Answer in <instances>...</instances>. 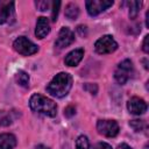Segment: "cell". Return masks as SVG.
Instances as JSON below:
<instances>
[{
    "instance_id": "cell-8",
    "label": "cell",
    "mask_w": 149,
    "mask_h": 149,
    "mask_svg": "<svg viewBox=\"0 0 149 149\" xmlns=\"http://www.w3.org/2000/svg\"><path fill=\"white\" fill-rule=\"evenodd\" d=\"M73 41H74L73 31L68 27H63L58 33V37L56 40V47L62 49V48H65V47L70 45Z\"/></svg>"
},
{
    "instance_id": "cell-28",
    "label": "cell",
    "mask_w": 149,
    "mask_h": 149,
    "mask_svg": "<svg viewBox=\"0 0 149 149\" xmlns=\"http://www.w3.org/2000/svg\"><path fill=\"white\" fill-rule=\"evenodd\" d=\"M146 24L149 28V12H147V14H146Z\"/></svg>"
},
{
    "instance_id": "cell-11",
    "label": "cell",
    "mask_w": 149,
    "mask_h": 149,
    "mask_svg": "<svg viewBox=\"0 0 149 149\" xmlns=\"http://www.w3.org/2000/svg\"><path fill=\"white\" fill-rule=\"evenodd\" d=\"M50 33V24L47 17L40 16L36 22V28H35V35L38 38H44L48 34Z\"/></svg>"
},
{
    "instance_id": "cell-18",
    "label": "cell",
    "mask_w": 149,
    "mask_h": 149,
    "mask_svg": "<svg viewBox=\"0 0 149 149\" xmlns=\"http://www.w3.org/2000/svg\"><path fill=\"white\" fill-rule=\"evenodd\" d=\"M13 122L12 118V112H6V111H0V126H9Z\"/></svg>"
},
{
    "instance_id": "cell-20",
    "label": "cell",
    "mask_w": 149,
    "mask_h": 149,
    "mask_svg": "<svg viewBox=\"0 0 149 149\" xmlns=\"http://www.w3.org/2000/svg\"><path fill=\"white\" fill-rule=\"evenodd\" d=\"M51 6H52V21H56L57 20V15H58V9H59V6H61V2L59 1H54L51 2Z\"/></svg>"
},
{
    "instance_id": "cell-5",
    "label": "cell",
    "mask_w": 149,
    "mask_h": 149,
    "mask_svg": "<svg viewBox=\"0 0 149 149\" xmlns=\"http://www.w3.org/2000/svg\"><path fill=\"white\" fill-rule=\"evenodd\" d=\"M132 74H133V63L129 59H125L118 65L114 72V78L119 84L122 85L126 84V81L132 77Z\"/></svg>"
},
{
    "instance_id": "cell-1",
    "label": "cell",
    "mask_w": 149,
    "mask_h": 149,
    "mask_svg": "<svg viewBox=\"0 0 149 149\" xmlns=\"http://www.w3.org/2000/svg\"><path fill=\"white\" fill-rule=\"evenodd\" d=\"M72 86V78L66 72H59L56 74L47 86L48 93L56 98L65 97Z\"/></svg>"
},
{
    "instance_id": "cell-27",
    "label": "cell",
    "mask_w": 149,
    "mask_h": 149,
    "mask_svg": "<svg viewBox=\"0 0 149 149\" xmlns=\"http://www.w3.org/2000/svg\"><path fill=\"white\" fill-rule=\"evenodd\" d=\"M116 149H132L128 144H126V143H121V144H119L118 146V148Z\"/></svg>"
},
{
    "instance_id": "cell-21",
    "label": "cell",
    "mask_w": 149,
    "mask_h": 149,
    "mask_svg": "<svg viewBox=\"0 0 149 149\" xmlns=\"http://www.w3.org/2000/svg\"><path fill=\"white\" fill-rule=\"evenodd\" d=\"M35 5H36L38 10H47L50 6V2L49 1H36Z\"/></svg>"
},
{
    "instance_id": "cell-16",
    "label": "cell",
    "mask_w": 149,
    "mask_h": 149,
    "mask_svg": "<svg viewBox=\"0 0 149 149\" xmlns=\"http://www.w3.org/2000/svg\"><path fill=\"white\" fill-rule=\"evenodd\" d=\"M127 3L129 6V17L135 19L136 15L139 14V10H140L141 6H142V2L141 1H129Z\"/></svg>"
},
{
    "instance_id": "cell-23",
    "label": "cell",
    "mask_w": 149,
    "mask_h": 149,
    "mask_svg": "<svg viewBox=\"0 0 149 149\" xmlns=\"http://www.w3.org/2000/svg\"><path fill=\"white\" fill-rule=\"evenodd\" d=\"M74 113H76V108H74L73 106H69V107H66V108H65V112H64L65 116H68V118L74 115Z\"/></svg>"
},
{
    "instance_id": "cell-22",
    "label": "cell",
    "mask_w": 149,
    "mask_h": 149,
    "mask_svg": "<svg viewBox=\"0 0 149 149\" xmlns=\"http://www.w3.org/2000/svg\"><path fill=\"white\" fill-rule=\"evenodd\" d=\"M84 88H85L87 92H90L91 94H95L97 91H98V86H97L95 84H90V83L85 84V85H84Z\"/></svg>"
},
{
    "instance_id": "cell-17",
    "label": "cell",
    "mask_w": 149,
    "mask_h": 149,
    "mask_svg": "<svg viewBox=\"0 0 149 149\" xmlns=\"http://www.w3.org/2000/svg\"><path fill=\"white\" fill-rule=\"evenodd\" d=\"M129 126H130L135 132H143V130L147 129V127H148V125H147V122H146L144 120H137V119L132 120V121L129 122Z\"/></svg>"
},
{
    "instance_id": "cell-12",
    "label": "cell",
    "mask_w": 149,
    "mask_h": 149,
    "mask_svg": "<svg viewBox=\"0 0 149 149\" xmlns=\"http://www.w3.org/2000/svg\"><path fill=\"white\" fill-rule=\"evenodd\" d=\"M83 56H84V50L83 49H74L65 56L64 62L68 66H76L83 59Z\"/></svg>"
},
{
    "instance_id": "cell-14",
    "label": "cell",
    "mask_w": 149,
    "mask_h": 149,
    "mask_svg": "<svg viewBox=\"0 0 149 149\" xmlns=\"http://www.w3.org/2000/svg\"><path fill=\"white\" fill-rule=\"evenodd\" d=\"M79 14V8L76 3H69L66 7H65V16L69 19V20H74L77 19Z\"/></svg>"
},
{
    "instance_id": "cell-7",
    "label": "cell",
    "mask_w": 149,
    "mask_h": 149,
    "mask_svg": "<svg viewBox=\"0 0 149 149\" xmlns=\"http://www.w3.org/2000/svg\"><path fill=\"white\" fill-rule=\"evenodd\" d=\"M87 13L91 16H95L113 5L112 0H87L85 2Z\"/></svg>"
},
{
    "instance_id": "cell-24",
    "label": "cell",
    "mask_w": 149,
    "mask_h": 149,
    "mask_svg": "<svg viewBox=\"0 0 149 149\" xmlns=\"http://www.w3.org/2000/svg\"><path fill=\"white\" fill-rule=\"evenodd\" d=\"M94 149H112V147L106 142H99L95 144Z\"/></svg>"
},
{
    "instance_id": "cell-26",
    "label": "cell",
    "mask_w": 149,
    "mask_h": 149,
    "mask_svg": "<svg viewBox=\"0 0 149 149\" xmlns=\"http://www.w3.org/2000/svg\"><path fill=\"white\" fill-rule=\"evenodd\" d=\"M77 31L79 33V35L80 36H86V34H87V29H86V27L85 26H78V28H77Z\"/></svg>"
},
{
    "instance_id": "cell-30",
    "label": "cell",
    "mask_w": 149,
    "mask_h": 149,
    "mask_svg": "<svg viewBox=\"0 0 149 149\" xmlns=\"http://www.w3.org/2000/svg\"><path fill=\"white\" fill-rule=\"evenodd\" d=\"M144 149H148V144H146V146H144Z\"/></svg>"
},
{
    "instance_id": "cell-9",
    "label": "cell",
    "mask_w": 149,
    "mask_h": 149,
    "mask_svg": "<svg viewBox=\"0 0 149 149\" xmlns=\"http://www.w3.org/2000/svg\"><path fill=\"white\" fill-rule=\"evenodd\" d=\"M127 108H128L129 113H132L134 115H141V114L147 112L148 107H147V104L143 99H141L139 97H133L128 100Z\"/></svg>"
},
{
    "instance_id": "cell-25",
    "label": "cell",
    "mask_w": 149,
    "mask_h": 149,
    "mask_svg": "<svg viewBox=\"0 0 149 149\" xmlns=\"http://www.w3.org/2000/svg\"><path fill=\"white\" fill-rule=\"evenodd\" d=\"M148 41H149V35H146V36H144V40H143V44H142V49H143L144 52H149Z\"/></svg>"
},
{
    "instance_id": "cell-3",
    "label": "cell",
    "mask_w": 149,
    "mask_h": 149,
    "mask_svg": "<svg viewBox=\"0 0 149 149\" xmlns=\"http://www.w3.org/2000/svg\"><path fill=\"white\" fill-rule=\"evenodd\" d=\"M13 47H14V49H15L19 54H21V55H23V56L34 55V54L37 52V50H38V47H37L35 43H33L30 40H28L27 37H24V36L17 37V38L14 41Z\"/></svg>"
},
{
    "instance_id": "cell-4",
    "label": "cell",
    "mask_w": 149,
    "mask_h": 149,
    "mask_svg": "<svg viewBox=\"0 0 149 149\" xmlns=\"http://www.w3.org/2000/svg\"><path fill=\"white\" fill-rule=\"evenodd\" d=\"M94 49L100 55L111 54V52H113V51H115L118 49V43L113 38V36H111V35H104L102 37H100L95 42Z\"/></svg>"
},
{
    "instance_id": "cell-10",
    "label": "cell",
    "mask_w": 149,
    "mask_h": 149,
    "mask_svg": "<svg viewBox=\"0 0 149 149\" xmlns=\"http://www.w3.org/2000/svg\"><path fill=\"white\" fill-rule=\"evenodd\" d=\"M14 13V2L0 0V24L9 21Z\"/></svg>"
},
{
    "instance_id": "cell-19",
    "label": "cell",
    "mask_w": 149,
    "mask_h": 149,
    "mask_svg": "<svg viewBox=\"0 0 149 149\" xmlns=\"http://www.w3.org/2000/svg\"><path fill=\"white\" fill-rule=\"evenodd\" d=\"M76 148L77 149H90V142L85 135H79L76 140Z\"/></svg>"
},
{
    "instance_id": "cell-6",
    "label": "cell",
    "mask_w": 149,
    "mask_h": 149,
    "mask_svg": "<svg viewBox=\"0 0 149 149\" xmlns=\"http://www.w3.org/2000/svg\"><path fill=\"white\" fill-rule=\"evenodd\" d=\"M97 129L99 134L106 137H114L119 133V125L114 120H99L97 122Z\"/></svg>"
},
{
    "instance_id": "cell-15",
    "label": "cell",
    "mask_w": 149,
    "mask_h": 149,
    "mask_svg": "<svg viewBox=\"0 0 149 149\" xmlns=\"http://www.w3.org/2000/svg\"><path fill=\"white\" fill-rule=\"evenodd\" d=\"M15 80H16V83H17L20 86H22V87H28V85H29V76H28L27 72H24V71H22V70H20V71L16 72V74H15Z\"/></svg>"
},
{
    "instance_id": "cell-13",
    "label": "cell",
    "mask_w": 149,
    "mask_h": 149,
    "mask_svg": "<svg viewBox=\"0 0 149 149\" xmlns=\"http://www.w3.org/2000/svg\"><path fill=\"white\" fill-rule=\"evenodd\" d=\"M16 137L13 134L3 133L0 134V149H15Z\"/></svg>"
},
{
    "instance_id": "cell-2",
    "label": "cell",
    "mask_w": 149,
    "mask_h": 149,
    "mask_svg": "<svg viewBox=\"0 0 149 149\" xmlns=\"http://www.w3.org/2000/svg\"><path fill=\"white\" fill-rule=\"evenodd\" d=\"M29 106L35 113L43 114L45 116L52 118L57 113L56 104L51 99H49L42 94H38V93L31 95V98L29 100Z\"/></svg>"
},
{
    "instance_id": "cell-29",
    "label": "cell",
    "mask_w": 149,
    "mask_h": 149,
    "mask_svg": "<svg viewBox=\"0 0 149 149\" xmlns=\"http://www.w3.org/2000/svg\"><path fill=\"white\" fill-rule=\"evenodd\" d=\"M35 149H49L47 146H43V144H38V146H36V148Z\"/></svg>"
}]
</instances>
